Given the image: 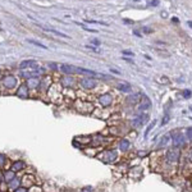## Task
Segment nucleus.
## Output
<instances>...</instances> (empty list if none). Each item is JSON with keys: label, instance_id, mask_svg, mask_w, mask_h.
<instances>
[{"label": "nucleus", "instance_id": "1", "mask_svg": "<svg viewBox=\"0 0 192 192\" xmlns=\"http://www.w3.org/2000/svg\"><path fill=\"white\" fill-rule=\"evenodd\" d=\"M179 156H181V152L177 150V148H173V150L166 151V155H165L166 161L168 163H173V164L179 160Z\"/></svg>", "mask_w": 192, "mask_h": 192}, {"label": "nucleus", "instance_id": "2", "mask_svg": "<svg viewBox=\"0 0 192 192\" xmlns=\"http://www.w3.org/2000/svg\"><path fill=\"white\" fill-rule=\"evenodd\" d=\"M170 134H172V141H173V145L174 146H182L184 143V136L182 134V132L174 131Z\"/></svg>", "mask_w": 192, "mask_h": 192}, {"label": "nucleus", "instance_id": "3", "mask_svg": "<svg viewBox=\"0 0 192 192\" xmlns=\"http://www.w3.org/2000/svg\"><path fill=\"white\" fill-rule=\"evenodd\" d=\"M118 158V152L115 150H106L104 152V156H103V160L105 163H114Z\"/></svg>", "mask_w": 192, "mask_h": 192}, {"label": "nucleus", "instance_id": "4", "mask_svg": "<svg viewBox=\"0 0 192 192\" xmlns=\"http://www.w3.org/2000/svg\"><path fill=\"white\" fill-rule=\"evenodd\" d=\"M80 83L86 90H92V88L96 87V85H98V83H96V81L94 78H90V77H88V78H82Z\"/></svg>", "mask_w": 192, "mask_h": 192}, {"label": "nucleus", "instance_id": "5", "mask_svg": "<svg viewBox=\"0 0 192 192\" xmlns=\"http://www.w3.org/2000/svg\"><path fill=\"white\" fill-rule=\"evenodd\" d=\"M38 67V63L36 60H25L19 64V68L21 69H35Z\"/></svg>", "mask_w": 192, "mask_h": 192}, {"label": "nucleus", "instance_id": "6", "mask_svg": "<svg viewBox=\"0 0 192 192\" xmlns=\"http://www.w3.org/2000/svg\"><path fill=\"white\" fill-rule=\"evenodd\" d=\"M72 70H73V73H81V74H87V76H98V73H95L94 70L80 68V67H74V65H72Z\"/></svg>", "mask_w": 192, "mask_h": 192}, {"label": "nucleus", "instance_id": "7", "mask_svg": "<svg viewBox=\"0 0 192 192\" xmlns=\"http://www.w3.org/2000/svg\"><path fill=\"white\" fill-rule=\"evenodd\" d=\"M99 101H100V104H101L103 106H109V105L112 104V101H113V98H112V95L110 94H104V95H101L99 98Z\"/></svg>", "mask_w": 192, "mask_h": 192}, {"label": "nucleus", "instance_id": "8", "mask_svg": "<svg viewBox=\"0 0 192 192\" xmlns=\"http://www.w3.org/2000/svg\"><path fill=\"white\" fill-rule=\"evenodd\" d=\"M3 83L5 85V87H8V88H13L14 86L17 85V80L14 78L13 76H7V77H4Z\"/></svg>", "mask_w": 192, "mask_h": 192}, {"label": "nucleus", "instance_id": "9", "mask_svg": "<svg viewBox=\"0 0 192 192\" xmlns=\"http://www.w3.org/2000/svg\"><path fill=\"white\" fill-rule=\"evenodd\" d=\"M28 90L30 88L27 87V85H22L17 91V96L21 98V99H27L28 98Z\"/></svg>", "mask_w": 192, "mask_h": 192}, {"label": "nucleus", "instance_id": "10", "mask_svg": "<svg viewBox=\"0 0 192 192\" xmlns=\"http://www.w3.org/2000/svg\"><path fill=\"white\" fill-rule=\"evenodd\" d=\"M147 119H148V115L147 114H143V115H141V117H138V118L134 119V121L132 122V124H133L134 127H140V126H142V124L147 121Z\"/></svg>", "mask_w": 192, "mask_h": 192}, {"label": "nucleus", "instance_id": "11", "mask_svg": "<svg viewBox=\"0 0 192 192\" xmlns=\"http://www.w3.org/2000/svg\"><path fill=\"white\" fill-rule=\"evenodd\" d=\"M38 85H40V81H38V78H36V77L27 80V87L30 90H33V88L38 87Z\"/></svg>", "mask_w": 192, "mask_h": 192}, {"label": "nucleus", "instance_id": "12", "mask_svg": "<svg viewBox=\"0 0 192 192\" xmlns=\"http://www.w3.org/2000/svg\"><path fill=\"white\" fill-rule=\"evenodd\" d=\"M151 106V101L148 100L147 98H145L143 100H141V104H140V106H138V110H146V109H148Z\"/></svg>", "mask_w": 192, "mask_h": 192}, {"label": "nucleus", "instance_id": "13", "mask_svg": "<svg viewBox=\"0 0 192 192\" xmlns=\"http://www.w3.org/2000/svg\"><path fill=\"white\" fill-rule=\"evenodd\" d=\"M129 147H131V142L128 140H126V138L121 140V142H119V148H121V151H127Z\"/></svg>", "mask_w": 192, "mask_h": 192}, {"label": "nucleus", "instance_id": "14", "mask_svg": "<svg viewBox=\"0 0 192 192\" xmlns=\"http://www.w3.org/2000/svg\"><path fill=\"white\" fill-rule=\"evenodd\" d=\"M170 137H172V134L170 133H168V134H164V136L161 137V140H160V142H159V145H158V147H164L168 142H169V140H170Z\"/></svg>", "mask_w": 192, "mask_h": 192}, {"label": "nucleus", "instance_id": "15", "mask_svg": "<svg viewBox=\"0 0 192 192\" xmlns=\"http://www.w3.org/2000/svg\"><path fill=\"white\" fill-rule=\"evenodd\" d=\"M128 103H131V104H136L138 101H141V95L140 94H133L131 96H128Z\"/></svg>", "mask_w": 192, "mask_h": 192}, {"label": "nucleus", "instance_id": "16", "mask_svg": "<svg viewBox=\"0 0 192 192\" xmlns=\"http://www.w3.org/2000/svg\"><path fill=\"white\" fill-rule=\"evenodd\" d=\"M45 31H47V32H51V33H54V35H58V36H62V37H65V38H69L68 37V35H65V33H63V32H60V31H56V30H54V28H44Z\"/></svg>", "mask_w": 192, "mask_h": 192}, {"label": "nucleus", "instance_id": "17", "mask_svg": "<svg viewBox=\"0 0 192 192\" xmlns=\"http://www.w3.org/2000/svg\"><path fill=\"white\" fill-rule=\"evenodd\" d=\"M23 168H25V163H23V161H16L13 164L12 169H13V172H18V170L23 169Z\"/></svg>", "mask_w": 192, "mask_h": 192}, {"label": "nucleus", "instance_id": "18", "mask_svg": "<svg viewBox=\"0 0 192 192\" xmlns=\"http://www.w3.org/2000/svg\"><path fill=\"white\" fill-rule=\"evenodd\" d=\"M118 90L123 91V92H128V91H131V85L122 82V83H119V85H118Z\"/></svg>", "mask_w": 192, "mask_h": 192}, {"label": "nucleus", "instance_id": "19", "mask_svg": "<svg viewBox=\"0 0 192 192\" xmlns=\"http://www.w3.org/2000/svg\"><path fill=\"white\" fill-rule=\"evenodd\" d=\"M73 82H74V81H73L72 77H69V78H68V77H65V78L62 80V83H63L64 86H73Z\"/></svg>", "mask_w": 192, "mask_h": 192}, {"label": "nucleus", "instance_id": "20", "mask_svg": "<svg viewBox=\"0 0 192 192\" xmlns=\"http://www.w3.org/2000/svg\"><path fill=\"white\" fill-rule=\"evenodd\" d=\"M14 176H16V174H14V172H7L4 177H5V179H7L8 182H10V181L14 179Z\"/></svg>", "mask_w": 192, "mask_h": 192}, {"label": "nucleus", "instance_id": "21", "mask_svg": "<svg viewBox=\"0 0 192 192\" xmlns=\"http://www.w3.org/2000/svg\"><path fill=\"white\" fill-rule=\"evenodd\" d=\"M28 42H30V44L36 45V46H38V47H41V49H47V47H46L44 44H41V42H38V41H35V40H28Z\"/></svg>", "mask_w": 192, "mask_h": 192}, {"label": "nucleus", "instance_id": "22", "mask_svg": "<svg viewBox=\"0 0 192 192\" xmlns=\"http://www.w3.org/2000/svg\"><path fill=\"white\" fill-rule=\"evenodd\" d=\"M155 124H156V122H155V121H154V122H152V123L150 124V126H148V127H147V129H146V132H145V137H147V134H148V132H150V131H151V129H152V127H154V126H155Z\"/></svg>", "mask_w": 192, "mask_h": 192}, {"label": "nucleus", "instance_id": "23", "mask_svg": "<svg viewBox=\"0 0 192 192\" xmlns=\"http://www.w3.org/2000/svg\"><path fill=\"white\" fill-rule=\"evenodd\" d=\"M187 140L192 141V127L187 129Z\"/></svg>", "mask_w": 192, "mask_h": 192}, {"label": "nucleus", "instance_id": "24", "mask_svg": "<svg viewBox=\"0 0 192 192\" xmlns=\"http://www.w3.org/2000/svg\"><path fill=\"white\" fill-rule=\"evenodd\" d=\"M183 96H184L186 99L191 98V91H190V90H184V91H183Z\"/></svg>", "mask_w": 192, "mask_h": 192}, {"label": "nucleus", "instance_id": "25", "mask_svg": "<svg viewBox=\"0 0 192 192\" xmlns=\"http://www.w3.org/2000/svg\"><path fill=\"white\" fill-rule=\"evenodd\" d=\"M168 122H169V115H165L164 119H163V122H161V126H165Z\"/></svg>", "mask_w": 192, "mask_h": 192}, {"label": "nucleus", "instance_id": "26", "mask_svg": "<svg viewBox=\"0 0 192 192\" xmlns=\"http://www.w3.org/2000/svg\"><path fill=\"white\" fill-rule=\"evenodd\" d=\"M150 7H156V5H159V0H152V2L148 4Z\"/></svg>", "mask_w": 192, "mask_h": 192}, {"label": "nucleus", "instance_id": "27", "mask_svg": "<svg viewBox=\"0 0 192 192\" xmlns=\"http://www.w3.org/2000/svg\"><path fill=\"white\" fill-rule=\"evenodd\" d=\"M14 192H27V188H25V187H18Z\"/></svg>", "mask_w": 192, "mask_h": 192}, {"label": "nucleus", "instance_id": "28", "mask_svg": "<svg viewBox=\"0 0 192 192\" xmlns=\"http://www.w3.org/2000/svg\"><path fill=\"white\" fill-rule=\"evenodd\" d=\"M123 54H126V55H131V56H133V52H132V51H127V50H124V51H123Z\"/></svg>", "mask_w": 192, "mask_h": 192}, {"label": "nucleus", "instance_id": "29", "mask_svg": "<svg viewBox=\"0 0 192 192\" xmlns=\"http://www.w3.org/2000/svg\"><path fill=\"white\" fill-rule=\"evenodd\" d=\"M4 160H5V158H4L3 155H0V165H2L3 163H4Z\"/></svg>", "mask_w": 192, "mask_h": 192}, {"label": "nucleus", "instance_id": "30", "mask_svg": "<svg viewBox=\"0 0 192 192\" xmlns=\"http://www.w3.org/2000/svg\"><path fill=\"white\" fill-rule=\"evenodd\" d=\"M143 31H145L146 33H150V32H151V30H150L148 27H143Z\"/></svg>", "mask_w": 192, "mask_h": 192}, {"label": "nucleus", "instance_id": "31", "mask_svg": "<svg viewBox=\"0 0 192 192\" xmlns=\"http://www.w3.org/2000/svg\"><path fill=\"white\" fill-rule=\"evenodd\" d=\"M87 47V49H91L92 51H98V49H96V47H94V46H86Z\"/></svg>", "mask_w": 192, "mask_h": 192}, {"label": "nucleus", "instance_id": "32", "mask_svg": "<svg viewBox=\"0 0 192 192\" xmlns=\"http://www.w3.org/2000/svg\"><path fill=\"white\" fill-rule=\"evenodd\" d=\"M92 42L95 45H100V41H98V40H92Z\"/></svg>", "mask_w": 192, "mask_h": 192}, {"label": "nucleus", "instance_id": "33", "mask_svg": "<svg viewBox=\"0 0 192 192\" xmlns=\"http://www.w3.org/2000/svg\"><path fill=\"white\" fill-rule=\"evenodd\" d=\"M191 158H192V155H191Z\"/></svg>", "mask_w": 192, "mask_h": 192}]
</instances>
